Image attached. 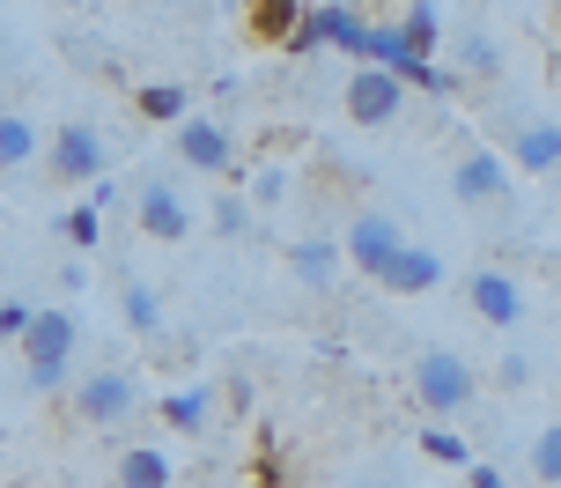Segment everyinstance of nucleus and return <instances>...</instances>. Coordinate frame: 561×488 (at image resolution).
Here are the masks:
<instances>
[{"label":"nucleus","instance_id":"obj_1","mask_svg":"<svg viewBox=\"0 0 561 488\" xmlns=\"http://www.w3.org/2000/svg\"><path fill=\"white\" fill-rule=\"evenodd\" d=\"M75 341H82L75 311H67V304H37L30 333L15 341L23 348V385L30 393H59V385H67V371H75Z\"/></svg>","mask_w":561,"mask_h":488},{"label":"nucleus","instance_id":"obj_2","mask_svg":"<svg viewBox=\"0 0 561 488\" xmlns=\"http://www.w3.org/2000/svg\"><path fill=\"white\" fill-rule=\"evenodd\" d=\"M480 400V363H466L458 348H421L414 355V407L428 415H466Z\"/></svg>","mask_w":561,"mask_h":488},{"label":"nucleus","instance_id":"obj_3","mask_svg":"<svg viewBox=\"0 0 561 488\" xmlns=\"http://www.w3.org/2000/svg\"><path fill=\"white\" fill-rule=\"evenodd\" d=\"M104 171H112V141H104L89 118L53 126V141H45V178H53V185H96Z\"/></svg>","mask_w":561,"mask_h":488},{"label":"nucleus","instance_id":"obj_4","mask_svg":"<svg viewBox=\"0 0 561 488\" xmlns=\"http://www.w3.org/2000/svg\"><path fill=\"white\" fill-rule=\"evenodd\" d=\"M140 415V377L126 363H104V371H89L75 385V422L82 430H118V422H134Z\"/></svg>","mask_w":561,"mask_h":488},{"label":"nucleus","instance_id":"obj_5","mask_svg":"<svg viewBox=\"0 0 561 488\" xmlns=\"http://www.w3.org/2000/svg\"><path fill=\"white\" fill-rule=\"evenodd\" d=\"M340 112L355 118V126H399V118H407V82H399L392 67L355 59L347 82H340Z\"/></svg>","mask_w":561,"mask_h":488},{"label":"nucleus","instance_id":"obj_6","mask_svg":"<svg viewBox=\"0 0 561 488\" xmlns=\"http://www.w3.org/2000/svg\"><path fill=\"white\" fill-rule=\"evenodd\" d=\"M170 134H178V163H185V171H199V178H237V134H229L222 118L185 112Z\"/></svg>","mask_w":561,"mask_h":488},{"label":"nucleus","instance_id":"obj_7","mask_svg":"<svg viewBox=\"0 0 561 488\" xmlns=\"http://www.w3.org/2000/svg\"><path fill=\"white\" fill-rule=\"evenodd\" d=\"M466 304H473V318H488V326H525V311H533L525 282L503 274V266H473V274H466Z\"/></svg>","mask_w":561,"mask_h":488},{"label":"nucleus","instance_id":"obj_8","mask_svg":"<svg viewBox=\"0 0 561 488\" xmlns=\"http://www.w3.org/2000/svg\"><path fill=\"white\" fill-rule=\"evenodd\" d=\"M399 245H407V230H399L392 215H377V207H369V215H355V223H347V237H340L347 266H355V274H369V282H377V274L392 266Z\"/></svg>","mask_w":561,"mask_h":488},{"label":"nucleus","instance_id":"obj_9","mask_svg":"<svg viewBox=\"0 0 561 488\" xmlns=\"http://www.w3.org/2000/svg\"><path fill=\"white\" fill-rule=\"evenodd\" d=\"M450 193L466 207H495L510 193V163L495 156V148H466L458 163H450Z\"/></svg>","mask_w":561,"mask_h":488},{"label":"nucleus","instance_id":"obj_10","mask_svg":"<svg viewBox=\"0 0 561 488\" xmlns=\"http://www.w3.org/2000/svg\"><path fill=\"white\" fill-rule=\"evenodd\" d=\"M134 215H140V230L156 237V245H185V230H193V215H185V201H178L170 178H140Z\"/></svg>","mask_w":561,"mask_h":488},{"label":"nucleus","instance_id":"obj_11","mask_svg":"<svg viewBox=\"0 0 561 488\" xmlns=\"http://www.w3.org/2000/svg\"><path fill=\"white\" fill-rule=\"evenodd\" d=\"M503 141H510L503 163H517V171H533V178L561 171V118H517Z\"/></svg>","mask_w":561,"mask_h":488},{"label":"nucleus","instance_id":"obj_12","mask_svg":"<svg viewBox=\"0 0 561 488\" xmlns=\"http://www.w3.org/2000/svg\"><path fill=\"white\" fill-rule=\"evenodd\" d=\"M377 288H392V296H428V288H444V259L407 237V245L392 252V266L377 274Z\"/></svg>","mask_w":561,"mask_h":488},{"label":"nucleus","instance_id":"obj_13","mask_svg":"<svg viewBox=\"0 0 561 488\" xmlns=\"http://www.w3.org/2000/svg\"><path fill=\"white\" fill-rule=\"evenodd\" d=\"M340 266H347L340 237H318V230H310V237H296V245H288V274H296L304 288H333Z\"/></svg>","mask_w":561,"mask_h":488},{"label":"nucleus","instance_id":"obj_14","mask_svg":"<svg viewBox=\"0 0 561 488\" xmlns=\"http://www.w3.org/2000/svg\"><path fill=\"white\" fill-rule=\"evenodd\" d=\"M112 488H178V466L163 444H126L112 466Z\"/></svg>","mask_w":561,"mask_h":488},{"label":"nucleus","instance_id":"obj_15","mask_svg":"<svg viewBox=\"0 0 561 488\" xmlns=\"http://www.w3.org/2000/svg\"><path fill=\"white\" fill-rule=\"evenodd\" d=\"M310 23H318V37L333 45V53H347V59H363V45H369V23L347 8V0H318L310 8Z\"/></svg>","mask_w":561,"mask_h":488},{"label":"nucleus","instance_id":"obj_16","mask_svg":"<svg viewBox=\"0 0 561 488\" xmlns=\"http://www.w3.org/2000/svg\"><path fill=\"white\" fill-rule=\"evenodd\" d=\"M45 163V134L30 112H0V171H30Z\"/></svg>","mask_w":561,"mask_h":488},{"label":"nucleus","instance_id":"obj_17","mask_svg":"<svg viewBox=\"0 0 561 488\" xmlns=\"http://www.w3.org/2000/svg\"><path fill=\"white\" fill-rule=\"evenodd\" d=\"M207 415H215V393H207V385H185V393H163V400H156V422L178 430V436H199Z\"/></svg>","mask_w":561,"mask_h":488},{"label":"nucleus","instance_id":"obj_18","mask_svg":"<svg viewBox=\"0 0 561 488\" xmlns=\"http://www.w3.org/2000/svg\"><path fill=\"white\" fill-rule=\"evenodd\" d=\"M310 0H244V30H252L259 45H288V30L304 23Z\"/></svg>","mask_w":561,"mask_h":488},{"label":"nucleus","instance_id":"obj_19","mask_svg":"<svg viewBox=\"0 0 561 488\" xmlns=\"http://www.w3.org/2000/svg\"><path fill=\"white\" fill-rule=\"evenodd\" d=\"M118 318H126V333H140V341H163V296H156V288L148 282H126L118 288Z\"/></svg>","mask_w":561,"mask_h":488},{"label":"nucleus","instance_id":"obj_20","mask_svg":"<svg viewBox=\"0 0 561 488\" xmlns=\"http://www.w3.org/2000/svg\"><path fill=\"white\" fill-rule=\"evenodd\" d=\"M134 112L148 126H178V118L193 112V97H185V82H148V89H134Z\"/></svg>","mask_w":561,"mask_h":488},{"label":"nucleus","instance_id":"obj_21","mask_svg":"<svg viewBox=\"0 0 561 488\" xmlns=\"http://www.w3.org/2000/svg\"><path fill=\"white\" fill-rule=\"evenodd\" d=\"M436 37H444V23H436V0H414L407 15H399V45L414 59H436Z\"/></svg>","mask_w":561,"mask_h":488},{"label":"nucleus","instance_id":"obj_22","mask_svg":"<svg viewBox=\"0 0 561 488\" xmlns=\"http://www.w3.org/2000/svg\"><path fill=\"white\" fill-rule=\"evenodd\" d=\"M533 452V481H547V488H561V422H547V430L525 444Z\"/></svg>","mask_w":561,"mask_h":488},{"label":"nucleus","instance_id":"obj_23","mask_svg":"<svg viewBox=\"0 0 561 488\" xmlns=\"http://www.w3.org/2000/svg\"><path fill=\"white\" fill-rule=\"evenodd\" d=\"M252 230V201H244V193H222V201H215V237H244Z\"/></svg>","mask_w":561,"mask_h":488},{"label":"nucleus","instance_id":"obj_24","mask_svg":"<svg viewBox=\"0 0 561 488\" xmlns=\"http://www.w3.org/2000/svg\"><path fill=\"white\" fill-rule=\"evenodd\" d=\"M421 452H428L436 466H473V452H466L450 430H421Z\"/></svg>","mask_w":561,"mask_h":488},{"label":"nucleus","instance_id":"obj_25","mask_svg":"<svg viewBox=\"0 0 561 488\" xmlns=\"http://www.w3.org/2000/svg\"><path fill=\"white\" fill-rule=\"evenodd\" d=\"M30 318H37V304H30V296H0V341H23Z\"/></svg>","mask_w":561,"mask_h":488},{"label":"nucleus","instance_id":"obj_26","mask_svg":"<svg viewBox=\"0 0 561 488\" xmlns=\"http://www.w3.org/2000/svg\"><path fill=\"white\" fill-rule=\"evenodd\" d=\"M67 237H75V245H82V252H96V245H104V215H96V207H75V215H67Z\"/></svg>","mask_w":561,"mask_h":488},{"label":"nucleus","instance_id":"obj_27","mask_svg":"<svg viewBox=\"0 0 561 488\" xmlns=\"http://www.w3.org/2000/svg\"><path fill=\"white\" fill-rule=\"evenodd\" d=\"M458 59H466V75H495V37H488V30H473V37L458 45Z\"/></svg>","mask_w":561,"mask_h":488},{"label":"nucleus","instance_id":"obj_28","mask_svg":"<svg viewBox=\"0 0 561 488\" xmlns=\"http://www.w3.org/2000/svg\"><path fill=\"white\" fill-rule=\"evenodd\" d=\"M510 385V393H525V385H533V355H503V371H495Z\"/></svg>","mask_w":561,"mask_h":488},{"label":"nucleus","instance_id":"obj_29","mask_svg":"<svg viewBox=\"0 0 561 488\" xmlns=\"http://www.w3.org/2000/svg\"><path fill=\"white\" fill-rule=\"evenodd\" d=\"M466 481H473V488H510L503 474H495V466H466Z\"/></svg>","mask_w":561,"mask_h":488},{"label":"nucleus","instance_id":"obj_30","mask_svg":"<svg viewBox=\"0 0 561 488\" xmlns=\"http://www.w3.org/2000/svg\"><path fill=\"white\" fill-rule=\"evenodd\" d=\"M347 488H392V481H347Z\"/></svg>","mask_w":561,"mask_h":488},{"label":"nucleus","instance_id":"obj_31","mask_svg":"<svg viewBox=\"0 0 561 488\" xmlns=\"http://www.w3.org/2000/svg\"><path fill=\"white\" fill-rule=\"evenodd\" d=\"M140 8H156V0H140Z\"/></svg>","mask_w":561,"mask_h":488}]
</instances>
